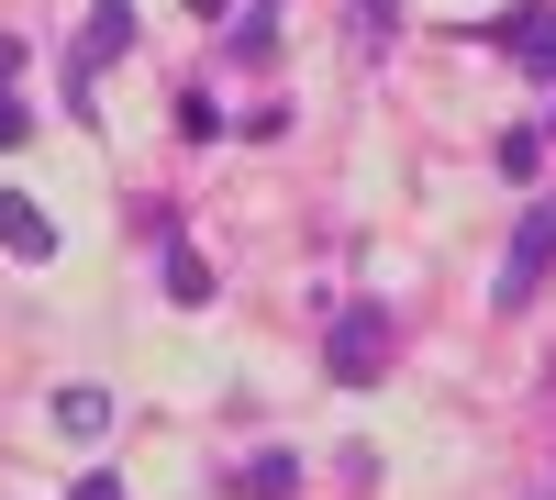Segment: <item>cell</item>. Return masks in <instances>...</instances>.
<instances>
[{
    "instance_id": "5",
    "label": "cell",
    "mask_w": 556,
    "mask_h": 500,
    "mask_svg": "<svg viewBox=\"0 0 556 500\" xmlns=\"http://www.w3.org/2000/svg\"><path fill=\"white\" fill-rule=\"evenodd\" d=\"M0 256H23V267H45V256H56V222H45L23 190H0Z\"/></svg>"
},
{
    "instance_id": "14",
    "label": "cell",
    "mask_w": 556,
    "mask_h": 500,
    "mask_svg": "<svg viewBox=\"0 0 556 500\" xmlns=\"http://www.w3.org/2000/svg\"><path fill=\"white\" fill-rule=\"evenodd\" d=\"M190 12H201V23H223V12H235V0H190Z\"/></svg>"
},
{
    "instance_id": "6",
    "label": "cell",
    "mask_w": 556,
    "mask_h": 500,
    "mask_svg": "<svg viewBox=\"0 0 556 500\" xmlns=\"http://www.w3.org/2000/svg\"><path fill=\"white\" fill-rule=\"evenodd\" d=\"M167 300H178V311H212V256H201L190 234L167 245Z\"/></svg>"
},
{
    "instance_id": "13",
    "label": "cell",
    "mask_w": 556,
    "mask_h": 500,
    "mask_svg": "<svg viewBox=\"0 0 556 500\" xmlns=\"http://www.w3.org/2000/svg\"><path fill=\"white\" fill-rule=\"evenodd\" d=\"M67 500H123V478H112V467H89V478H78Z\"/></svg>"
},
{
    "instance_id": "7",
    "label": "cell",
    "mask_w": 556,
    "mask_h": 500,
    "mask_svg": "<svg viewBox=\"0 0 556 500\" xmlns=\"http://www.w3.org/2000/svg\"><path fill=\"white\" fill-rule=\"evenodd\" d=\"M235 489H245V500H290V489H301V457H245Z\"/></svg>"
},
{
    "instance_id": "4",
    "label": "cell",
    "mask_w": 556,
    "mask_h": 500,
    "mask_svg": "<svg viewBox=\"0 0 556 500\" xmlns=\"http://www.w3.org/2000/svg\"><path fill=\"white\" fill-rule=\"evenodd\" d=\"M490 34H501V44H513V56H523L534 78H556V12H545V0H513V12H501Z\"/></svg>"
},
{
    "instance_id": "1",
    "label": "cell",
    "mask_w": 556,
    "mask_h": 500,
    "mask_svg": "<svg viewBox=\"0 0 556 500\" xmlns=\"http://www.w3.org/2000/svg\"><path fill=\"white\" fill-rule=\"evenodd\" d=\"M390 345H401V323H390V300H345L334 323H323V368H334L345 389H367L390 368Z\"/></svg>"
},
{
    "instance_id": "2",
    "label": "cell",
    "mask_w": 556,
    "mask_h": 500,
    "mask_svg": "<svg viewBox=\"0 0 556 500\" xmlns=\"http://www.w3.org/2000/svg\"><path fill=\"white\" fill-rule=\"evenodd\" d=\"M545 267H556V190H534L523 201V222H513V245H501V311H523L534 290H545Z\"/></svg>"
},
{
    "instance_id": "12",
    "label": "cell",
    "mask_w": 556,
    "mask_h": 500,
    "mask_svg": "<svg viewBox=\"0 0 556 500\" xmlns=\"http://www.w3.org/2000/svg\"><path fill=\"white\" fill-rule=\"evenodd\" d=\"M390 12H401V0H356V34L379 44V34H390Z\"/></svg>"
},
{
    "instance_id": "10",
    "label": "cell",
    "mask_w": 556,
    "mask_h": 500,
    "mask_svg": "<svg viewBox=\"0 0 556 500\" xmlns=\"http://www.w3.org/2000/svg\"><path fill=\"white\" fill-rule=\"evenodd\" d=\"M178 133H190V145H212V133H223V112H212V89H178Z\"/></svg>"
},
{
    "instance_id": "8",
    "label": "cell",
    "mask_w": 556,
    "mask_h": 500,
    "mask_svg": "<svg viewBox=\"0 0 556 500\" xmlns=\"http://www.w3.org/2000/svg\"><path fill=\"white\" fill-rule=\"evenodd\" d=\"M278 56V0H256V12L235 23V67H267Z\"/></svg>"
},
{
    "instance_id": "11",
    "label": "cell",
    "mask_w": 556,
    "mask_h": 500,
    "mask_svg": "<svg viewBox=\"0 0 556 500\" xmlns=\"http://www.w3.org/2000/svg\"><path fill=\"white\" fill-rule=\"evenodd\" d=\"M23 133H34V101H12V78H0V156H12Z\"/></svg>"
},
{
    "instance_id": "15",
    "label": "cell",
    "mask_w": 556,
    "mask_h": 500,
    "mask_svg": "<svg viewBox=\"0 0 556 500\" xmlns=\"http://www.w3.org/2000/svg\"><path fill=\"white\" fill-rule=\"evenodd\" d=\"M545 123H556V112H545Z\"/></svg>"
},
{
    "instance_id": "3",
    "label": "cell",
    "mask_w": 556,
    "mask_h": 500,
    "mask_svg": "<svg viewBox=\"0 0 556 500\" xmlns=\"http://www.w3.org/2000/svg\"><path fill=\"white\" fill-rule=\"evenodd\" d=\"M134 44V0H101V12H89V34L67 44V112H89V89H101V67Z\"/></svg>"
},
{
    "instance_id": "9",
    "label": "cell",
    "mask_w": 556,
    "mask_h": 500,
    "mask_svg": "<svg viewBox=\"0 0 556 500\" xmlns=\"http://www.w3.org/2000/svg\"><path fill=\"white\" fill-rule=\"evenodd\" d=\"M56 423H67V434H101V423H112V389H56Z\"/></svg>"
}]
</instances>
